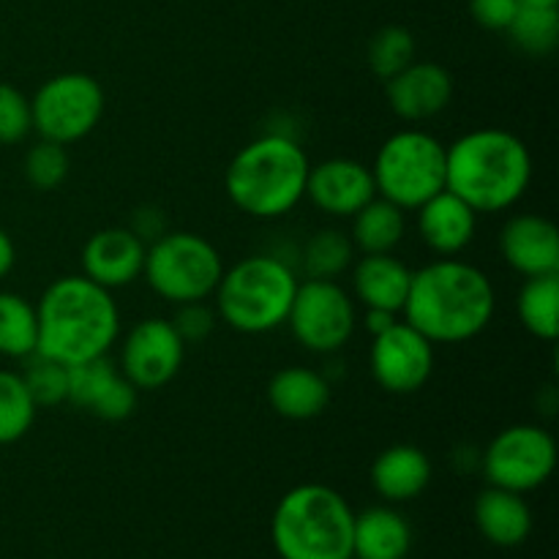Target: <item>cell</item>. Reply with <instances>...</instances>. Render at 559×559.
Here are the masks:
<instances>
[{"instance_id": "cell-1", "label": "cell", "mask_w": 559, "mask_h": 559, "mask_svg": "<svg viewBox=\"0 0 559 559\" xmlns=\"http://www.w3.org/2000/svg\"><path fill=\"white\" fill-rule=\"evenodd\" d=\"M495 311L491 278L473 262L442 257L413 271L402 314L431 344H464L491 325Z\"/></svg>"}, {"instance_id": "cell-2", "label": "cell", "mask_w": 559, "mask_h": 559, "mask_svg": "<svg viewBox=\"0 0 559 559\" xmlns=\"http://www.w3.org/2000/svg\"><path fill=\"white\" fill-rule=\"evenodd\" d=\"M36 353L63 366L109 355L120 336V309L112 289L87 276H60L44 289L36 304Z\"/></svg>"}, {"instance_id": "cell-3", "label": "cell", "mask_w": 559, "mask_h": 559, "mask_svg": "<svg viewBox=\"0 0 559 559\" xmlns=\"http://www.w3.org/2000/svg\"><path fill=\"white\" fill-rule=\"evenodd\" d=\"M533 180V156L522 136L506 129H475L445 147V189L475 213L516 205Z\"/></svg>"}, {"instance_id": "cell-4", "label": "cell", "mask_w": 559, "mask_h": 559, "mask_svg": "<svg viewBox=\"0 0 559 559\" xmlns=\"http://www.w3.org/2000/svg\"><path fill=\"white\" fill-rule=\"evenodd\" d=\"M311 162L298 140L287 134H262L240 147L224 175V189L246 216H287L306 200Z\"/></svg>"}, {"instance_id": "cell-5", "label": "cell", "mask_w": 559, "mask_h": 559, "mask_svg": "<svg viewBox=\"0 0 559 559\" xmlns=\"http://www.w3.org/2000/svg\"><path fill=\"white\" fill-rule=\"evenodd\" d=\"M355 513L336 489L304 484L273 513V546L282 559H353Z\"/></svg>"}, {"instance_id": "cell-6", "label": "cell", "mask_w": 559, "mask_h": 559, "mask_svg": "<svg viewBox=\"0 0 559 559\" xmlns=\"http://www.w3.org/2000/svg\"><path fill=\"white\" fill-rule=\"evenodd\" d=\"M298 284V273L284 257H243L233 267H224L222 282L213 293L216 317L246 336L271 333L287 325Z\"/></svg>"}, {"instance_id": "cell-7", "label": "cell", "mask_w": 559, "mask_h": 559, "mask_svg": "<svg viewBox=\"0 0 559 559\" xmlns=\"http://www.w3.org/2000/svg\"><path fill=\"white\" fill-rule=\"evenodd\" d=\"M445 147L424 129H404L388 136L371 164L377 197L402 211H418L445 189Z\"/></svg>"}, {"instance_id": "cell-8", "label": "cell", "mask_w": 559, "mask_h": 559, "mask_svg": "<svg viewBox=\"0 0 559 559\" xmlns=\"http://www.w3.org/2000/svg\"><path fill=\"white\" fill-rule=\"evenodd\" d=\"M224 260L216 246L197 233H164L147 246L142 276L158 298L175 306L207 300L222 282Z\"/></svg>"}, {"instance_id": "cell-9", "label": "cell", "mask_w": 559, "mask_h": 559, "mask_svg": "<svg viewBox=\"0 0 559 559\" xmlns=\"http://www.w3.org/2000/svg\"><path fill=\"white\" fill-rule=\"evenodd\" d=\"M104 87L96 76L82 71L49 76L31 98L33 131L58 145L80 142L102 123Z\"/></svg>"}, {"instance_id": "cell-10", "label": "cell", "mask_w": 559, "mask_h": 559, "mask_svg": "<svg viewBox=\"0 0 559 559\" xmlns=\"http://www.w3.org/2000/svg\"><path fill=\"white\" fill-rule=\"evenodd\" d=\"M287 325L309 353L333 355L353 338L358 325L355 298L331 278H306L298 284Z\"/></svg>"}, {"instance_id": "cell-11", "label": "cell", "mask_w": 559, "mask_h": 559, "mask_svg": "<svg viewBox=\"0 0 559 559\" xmlns=\"http://www.w3.org/2000/svg\"><path fill=\"white\" fill-rule=\"evenodd\" d=\"M480 467L489 486L524 495L551 478L557 467V442L535 424L508 426L486 445Z\"/></svg>"}, {"instance_id": "cell-12", "label": "cell", "mask_w": 559, "mask_h": 559, "mask_svg": "<svg viewBox=\"0 0 559 559\" xmlns=\"http://www.w3.org/2000/svg\"><path fill=\"white\" fill-rule=\"evenodd\" d=\"M186 358V342L173 320L147 317L123 338L118 369L136 391H158L178 377Z\"/></svg>"}, {"instance_id": "cell-13", "label": "cell", "mask_w": 559, "mask_h": 559, "mask_svg": "<svg viewBox=\"0 0 559 559\" xmlns=\"http://www.w3.org/2000/svg\"><path fill=\"white\" fill-rule=\"evenodd\" d=\"M369 366L382 391L409 396L426 388L435 374V344L409 322L399 320L380 336H371Z\"/></svg>"}, {"instance_id": "cell-14", "label": "cell", "mask_w": 559, "mask_h": 559, "mask_svg": "<svg viewBox=\"0 0 559 559\" xmlns=\"http://www.w3.org/2000/svg\"><path fill=\"white\" fill-rule=\"evenodd\" d=\"M140 391L120 374L109 355L69 366V393L66 402L102 420H126L136 409Z\"/></svg>"}, {"instance_id": "cell-15", "label": "cell", "mask_w": 559, "mask_h": 559, "mask_svg": "<svg viewBox=\"0 0 559 559\" xmlns=\"http://www.w3.org/2000/svg\"><path fill=\"white\" fill-rule=\"evenodd\" d=\"M377 197L371 167L355 158H328L311 164L306 180V200L333 218H353Z\"/></svg>"}, {"instance_id": "cell-16", "label": "cell", "mask_w": 559, "mask_h": 559, "mask_svg": "<svg viewBox=\"0 0 559 559\" xmlns=\"http://www.w3.org/2000/svg\"><path fill=\"white\" fill-rule=\"evenodd\" d=\"M147 243L131 227L98 229L82 249V276L104 289L134 284L145 267Z\"/></svg>"}, {"instance_id": "cell-17", "label": "cell", "mask_w": 559, "mask_h": 559, "mask_svg": "<svg viewBox=\"0 0 559 559\" xmlns=\"http://www.w3.org/2000/svg\"><path fill=\"white\" fill-rule=\"evenodd\" d=\"M385 93L399 118L420 123L448 109L453 98V76L445 66L413 60L407 69L385 82Z\"/></svg>"}, {"instance_id": "cell-18", "label": "cell", "mask_w": 559, "mask_h": 559, "mask_svg": "<svg viewBox=\"0 0 559 559\" xmlns=\"http://www.w3.org/2000/svg\"><path fill=\"white\" fill-rule=\"evenodd\" d=\"M500 251L508 267L524 278L559 273V233L549 218L538 213H519L500 233Z\"/></svg>"}, {"instance_id": "cell-19", "label": "cell", "mask_w": 559, "mask_h": 559, "mask_svg": "<svg viewBox=\"0 0 559 559\" xmlns=\"http://www.w3.org/2000/svg\"><path fill=\"white\" fill-rule=\"evenodd\" d=\"M415 213L420 240L440 257L462 254L478 233V213L448 189L426 200Z\"/></svg>"}, {"instance_id": "cell-20", "label": "cell", "mask_w": 559, "mask_h": 559, "mask_svg": "<svg viewBox=\"0 0 559 559\" xmlns=\"http://www.w3.org/2000/svg\"><path fill=\"white\" fill-rule=\"evenodd\" d=\"M413 271L399 257L364 254L353 265V293L364 309H385L402 314L407 300Z\"/></svg>"}, {"instance_id": "cell-21", "label": "cell", "mask_w": 559, "mask_h": 559, "mask_svg": "<svg viewBox=\"0 0 559 559\" xmlns=\"http://www.w3.org/2000/svg\"><path fill=\"white\" fill-rule=\"evenodd\" d=\"M431 480V462L418 445H391L371 464V486L388 502H407L424 495Z\"/></svg>"}, {"instance_id": "cell-22", "label": "cell", "mask_w": 559, "mask_h": 559, "mask_svg": "<svg viewBox=\"0 0 559 559\" xmlns=\"http://www.w3.org/2000/svg\"><path fill=\"white\" fill-rule=\"evenodd\" d=\"M267 402L287 420L320 418L331 404V382L306 366H287L267 382Z\"/></svg>"}, {"instance_id": "cell-23", "label": "cell", "mask_w": 559, "mask_h": 559, "mask_svg": "<svg viewBox=\"0 0 559 559\" xmlns=\"http://www.w3.org/2000/svg\"><path fill=\"white\" fill-rule=\"evenodd\" d=\"M475 524L489 544L511 549L527 540L533 530V513L522 495L489 486L475 500Z\"/></svg>"}, {"instance_id": "cell-24", "label": "cell", "mask_w": 559, "mask_h": 559, "mask_svg": "<svg viewBox=\"0 0 559 559\" xmlns=\"http://www.w3.org/2000/svg\"><path fill=\"white\" fill-rule=\"evenodd\" d=\"M413 546L409 522L393 508H369L355 516L353 557L358 559H404Z\"/></svg>"}, {"instance_id": "cell-25", "label": "cell", "mask_w": 559, "mask_h": 559, "mask_svg": "<svg viewBox=\"0 0 559 559\" xmlns=\"http://www.w3.org/2000/svg\"><path fill=\"white\" fill-rule=\"evenodd\" d=\"M404 235H407V211L382 197H374L353 216L349 238L360 254H391L402 243Z\"/></svg>"}, {"instance_id": "cell-26", "label": "cell", "mask_w": 559, "mask_h": 559, "mask_svg": "<svg viewBox=\"0 0 559 559\" xmlns=\"http://www.w3.org/2000/svg\"><path fill=\"white\" fill-rule=\"evenodd\" d=\"M516 306L519 320L535 338L555 342L559 333V273L527 278Z\"/></svg>"}, {"instance_id": "cell-27", "label": "cell", "mask_w": 559, "mask_h": 559, "mask_svg": "<svg viewBox=\"0 0 559 559\" xmlns=\"http://www.w3.org/2000/svg\"><path fill=\"white\" fill-rule=\"evenodd\" d=\"M38 347L36 306L16 293H0V355L25 360Z\"/></svg>"}, {"instance_id": "cell-28", "label": "cell", "mask_w": 559, "mask_h": 559, "mask_svg": "<svg viewBox=\"0 0 559 559\" xmlns=\"http://www.w3.org/2000/svg\"><path fill=\"white\" fill-rule=\"evenodd\" d=\"M355 262V246L349 235L342 229H317L309 240H306L304 251H300V265H304L306 278H331L336 282L347 267Z\"/></svg>"}, {"instance_id": "cell-29", "label": "cell", "mask_w": 559, "mask_h": 559, "mask_svg": "<svg viewBox=\"0 0 559 559\" xmlns=\"http://www.w3.org/2000/svg\"><path fill=\"white\" fill-rule=\"evenodd\" d=\"M508 36L522 52L549 55L559 41V11L557 5H519L516 16L508 25Z\"/></svg>"}, {"instance_id": "cell-30", "label": "cell", "mask_w": 559, "mask_h": 559, "mask_svg": "<svg viewBox=\"0 0 559 559\" xmlns=\"http://www.w3.org/2000/svg\"><path fill=\"white\" fill-rule=\"evenodd\" d=\"M36 409L20 371L0 369V445L20 442L31 431Z\"/></svg>"}, {"instance_id": "cell-31", "label": "cell", "mask_w": 559, "mask_h": 559, "mask_svg": "<svg viewBox=\"0 0 559 559\" xmlns=\"http://www.w3.org/2000/svg\"><path fill=\"white\" fill-rule=\"evenodd\" d=\"M415 60V38L407 27L388 25L369 44V66L377 80L388 82Z\"/></svg>"}, {"instance_id": "cell-32", "label": "cell", "mask_w": 559, "mask_h": 559, "mask_svg": "<svg viewBox=\"0 0 559 559\" xmlns=\"http://www.w3.org/2000/svg\"><path fill=\"white\" fill-rule=\"evenodd\" d=\"M20 374L25 380L36 407H58V404H66V393H69V366L58 364V360L47 358L41 353H33L31 358H25V369Z\"/></svg>"}, {"instance_id": "cell-33", "label": "cell", "mask_w": 559, "mask_h": 559, "mask_svg": "<svg viewBox=\"0 0 559 559\" xmlns=\"http://www.w3.org/2000/svg\"><path fill=\"white\" fill-rule=\"evenodd\" d=\"M69 169L71 162L66 145H58L52 140H38L25 153V178L38 191H55L58 186H63Z\"/></svg>"}, {"instance_id": "cell-34", "label": "cell", "mask_w": 559, "mask_h": 559, "mask_svg": "<svg viewBox=\"0 0 559 559\" xmlns=\"http://www.w3.org/2000/svg\"><path fill=\"white\" fill-rule=\"evenodd\" d=\"M31 131V98L9 82H0V145H16Z\"/></svg>"}, {"instance_id": "cell-35", "label": "cell", "mask_w": 559, "mask_h": 559, "mask_svg": "<svg viewBox=\"0 0 559 559\" xmlns=\"http://www.w3.org/2000/svg\"><path fill=\"white\" fill-rule=\"evenodd\" d=\"M175 331L180 333V338L189 344H200L205 342L207 336L216 328V311L205 304V300H197V304H183L178 306V314L173 320Z\"/></svg>"}, {"instance_id": "cell-36", "label": "cell", "mask_w": 559, "mask_h": 559, "mask_svg": "<svg viewBox=\"0 0 559 559\" xmlns=\"http://www.w3.org/2000/svg\"><path fill=\"white\" fill-rule=\"evenodd\" d=\"M522 0H469V14L486 31H508Z\"/></svg>"}, {"instance_id": "cell-37", "label": "cell", "mask_w": 559, "mask_h": 559, "mask_svg": "<svg viewBox=\"0 0 559 559\" xmlns=\"http://www.w3.org/2000/svg\"><path fill=\"white\" fill-rule=\"evenodd\" d=\"M131 229H134L145 243H153V240L162 238V235L167 233L162 211H156V207H142V211H136V218L134 224H131Z\"/></svg>"}, {"instance_id": "cell-38", "label": "cell", "mask_w": 559, "mask_h": 559, "mask_svg": "<svg viewBox=\"0 0 559 559\" xmlns=\"http://www.w3.org/2000/svg\"><path fill=\"white\" fill-rule=\"evenodd\" d=\"M396 322H399V314H393V311L366 309V331H369L371 336H380L382 331H388V328L396 325Z\"/></svg>"}, {"instance_id": "cell-39", "label": "cell", "mask_w": 559, "mask_h": 559, "mask_svg": "<svg viewBox=\"0 0 559 559\" xmlns=\"http://www.w3.org/2000/svg\"><path fill=\"white\" fill-rule=\"evenodd\" d=\"M16 262V249H14V240L5 229H0V278H5L11 273Z\"/></svg>"}, {"instance_id": "cell-40", "label": "cell", "mask_w": 559, "mask_h": 559, "mask_svg": "<svg viewBox=\"0 0 559 559\" xmlns=\"http://www.w3.org/2000/svg\"><path fill=\"white\" fill-rule=\"evenodd\" d=\"M522 3H533V5H557L559 0H522Z\"/></svg>"}]
</instances>
